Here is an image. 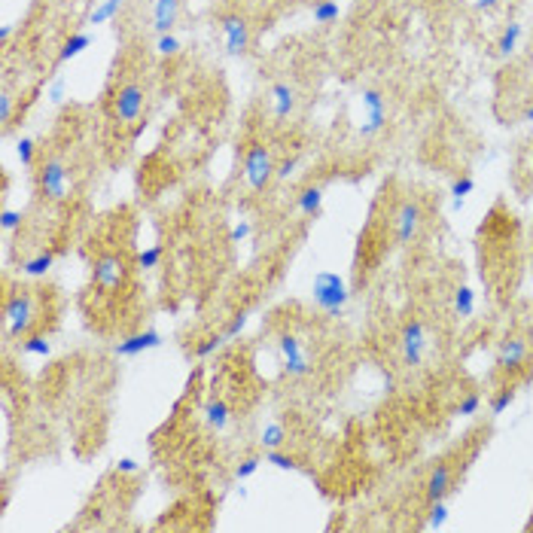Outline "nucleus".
Instances as JSON below:
<instances>
[{"label":"nucleus","mask_w":533,"mask_h":533,"mask_svg":"<svg viewBox=\"0 0 533 533\" xmlns=\"http://www.w3.org/2000/svg\"><path fill=\"white\" fill-rule=\"evenodd\" d=\"M311 296H314L317 311H323L326 317H338L347 305V287L336 272H317L314 283H311Z\"/></svg>","instance_id":"obj_1"},{"label":"nucleus","mask_w":533,"mask_h":533,"mask_svg":"<svg viewBox=\"0 0 533 533\" xmlns=\"http://www.w3.org/2000/svg\"><path fill=\"white\" fill-rule=\"evenodd\" d=\"M3 317H6V332H10L12 338L28 336L34 320H37V302H34V296L28 293V290L12 293L3 305Z\"/></svg>","instance_id":"obj_2"},{"label":"nucleus","mask_w":533,"mask_h":533,"mask_svg":"<svg viewBox=\"0 0 533 533\" xmlns=\"http://www.w3.org/2000/svg\"><path fill=\"white\" fill-rule=\"evenodd\" d=\"M274 159L265 144H250L244 153V180L253 192H262L274 180Z\"/></svg>","instance_id":"obj_3"},{"label":"nucleus","mask_w":533,"mask_h":533,"mask_svg":"<svg viewBox=\"0 0 533 533\" xmlns=\"http://www.w3.org/2000/svg\"><path fill=\"white\" fill-rule=\"evenodd\" d=\"M37 189L43 198H49V202L61 204L67 202L70 195V183H67V168H64L61 159H46L37 171Z\"/></svg>","instance_id":"obj_4"},{"label":"nucleus","mask_w":533,"mask_h":533,"mask_svg":"<svg viewBox=\"0 0 533 533\" xmlns=\"http://www.w3.org/2000/svg\"><path fill=\"white\" fill-rule=\"evenodd\" d=\"M144 104H146V95L138 83H125L116 89L113 95V119L119 125H134L144 113Z\"/></svg>","instance_id":"obj_5"},{"label":"nucleus","mask_w":533,"mask_h":533,"mask_svg":"<svg viewBox=\"0 0 533 533\" xmlns=\"http://www.w3.org/2000/svg\"><path fill=\"white\" fill-rule=\"evenodd\" d=\"M122 281H125V262H122V256L107 253V256H101V259L91 262V287L107 290V293H110V290L122 287Z\"/></svg>","instance_id":"obj_6"},{"label":"nucleus","mask_w":533,"mask_h":533,"mask_svg":"<svg viewBox=\"0 0 533 533\" xmlns=\"http://www.w3.org/2000/svg\"><path fill=\"white\" fill-rule=\"evenodd\" d=\"M277 347H281V353H283V372L290 375V378H305V375H311V360H308V353H305V347H302V341H298L296 336H281V341H277Z\"/></svg>","instance_id":"obj_7"},{"label":"nucleus","mask_w":533,"mask_h":533,"mask_svg":"<svg viewBox=\"0 0 533 533\" xmlns=\"http://www.w3.org/2000/svg\"><path fill=\"white\" fill-rule=\"evenodd\" d=\"M426 353V329L421 320H409L402 326V362L405 366H421Z\"/></svg>","instance_id":"obj_8"},{"label":"nucleus","mask_w":533,"mask_h":533,"mask_svg":"<svg viewBox=\"0 0 533 533\" xmlns=\"http://www.w3.org/2000/svg\"><path fill=\"white\" fill-rule=\"evenodd\" d=\"M155 347H162V332L144 329V332H134V336L122 338L113 347V353H116V357H140V353H146V351H155Z\"/></svg>","instance_id":"obj_9"},{"label":"nucleus","mask_w":533,"mask_h":533,"mask_svg":"<svg viewBox=\"0 0 533 533\" xmlns=\"http://www.w3.org/2000/svg\"><path fill=\"white\" fill-rule=\"evenodd\" d=\"M527 362V341L512 336L506 341H500V351H497V366L503 372H518V369Z\"/></svg>","instance_id":"obj_10"},{"label":"nucleus","mask_w":533,"mask_h":533,"mask_svg":"<svg viewBox=\"0 0 533 533\" xmlns=\"http://www.w3.org/2000/svg\"><path fill=\"white\" fill-rule=\"evenodd\" d=\"M223 37H226V52L229 55H244L250 46V31L241 16H226L223 19Z\"/></svg>","instance_id":"obj_11"},{"label":"nucleus","mask_w":533,"mask_h":533,"mask_svg":"<svg viewBox=\"0 0 533 533\" xmlns=\"http://www.w3.org/2000/svg\"><path fill=\"white\" fill-rule=\"evenodd\" d=\"M417 229H421V208L415 202H402L396 210V241L400 244H411Z\"/></svg>","instance_id":"obj_12"},{"label":"nucleus","mask_w":533,"mask_h":533,"mask_svg":"<svg viewBox=\"0 0 533 533\" xmlns=\"http://www.w3.org/2000/svg\"><path fill=\"white\" fill-rule=\"evenodd\" d=\"M451 490H454V472H451V466H448L445 460H439V464L433 466L430 479H426V500L430 503L445 500Z\"/></svg>","instance_id":"obj_13"},{"label":"nucleus","mask_w":533,"mask_h":533,"mask_svg":"<svg viewBox=\"0 0 533 533\" xmlns=\"http://www.w3.org/2000/svg\"><path fill=\"white\" fill-rule=\"evenodd\" d=\"M180 16V0H153V28L155 34H171Z\"/></svg>","instance_id":"obj_14"},{"label":"nucleus","mask_w":533,"mask_h":533,"mask_svg":"<svg viewBox=\"0 0 533 533\" xmlns=\"http://www.w3.org/2000/svg\"><path fill=\"white\" fill-rule=\"evenodd\" d=\"M272 104H274V119H287L296 110V89L290 83H274L272 85Z\"/></svg>","instance_id":"obj_15"},{"label":"nucleus","mask_w":533,"mask_h":533,"mask_svg":"<svg viewBox=\"0 0 533 533\" xmlns=\"http://www.w3.org/2000/svg\"><path fill=\"white\" fill-rule=\"evenodd\" d=\"M296 208L302 210L308 219L320 217V210H323V189H320V186H305L296 195Z\"/></svg>","instance_id":"obj_16"},{"label":"nucleus","mask_w":533,"mask_h":533,"mask_svg":"<svg viewBox=\"0 0 533 533\" xmlns=\"http://www.w3.org/2000/svg\"><path fill=\"white\" fill-rule=\"evenodd\" d=\"M229 417H232V409L226 400H210L204 405V421H208L210 430H226V426H229Z\"/></svg>","instance_id":"obj_17"},{"label":"nucleus","mask_w":533,"mask_h":533,"mask_svg":"<svg viewBox=\"0 0 533 533\" xmlns=\"http://www.w3.org/2000/svg\"><path fill=\"white\" fill-rule=\"evenodd\" d=\"M52 262H55V253L52 250H40V253L28 256V259L21 262V274H28V277H46V272L52 268Z\"/></svg>","instance_id":"obj_18"},{"label":"nucleus","mask_w":533,"mask_h":533,"mask_svg":"<svg viewBox=\"0 0 533 533\" xmlns=\"http://www.w3.org/2000/svg\"><path fill=\"white\" fill-rule=\"evenodd\" d=\"M89 46H91V37H89V34H83V31L70 34V37L64 40L61 52H58V61H61V64H67V61L80 58V55H83V52H85V49H89Z\"/></svg>","instance_id":"obj_19"},{"label":"nucleus","mask_w":533,"mask_h":533,"mask_svg":"<svg viewBox=\"0 0 533 533\" xmlns=\"http://www.w3.org/2000/svg\"><path fill=\"white\" fill-rule=\"evenodd\" d=\"M122 6H125V0H101V3H98L95 10H91L89 25H104V21L116 19L119 12H122Z\"/></svg>","instance_id":"obj_20"},{"label":"nucleus","mask_w":533,"mask_h":533,"mask_svg":"<svg viewBox=\"0 0 533 533\" xmlns=\"http://www.w3.org/2000/svg\"><path fill=\"white\" fill-rule=\"evenodd\" d=\"M311 16H314L317 25H336L341 16V6H338V0H317Z\"/></svg>","instance_id":"obj_21"},{"label":"nucleus","mask_w":533,"mask_h":533,"mask_svg":"<svg viewBox=\"0 0 533 533\" xmlns=\"http://www.w3.org/2000/svg\"><path fill=\"white\" fill-rule=\"evenodd\" d=\"M287 439L290 436H287V426H283V424H265V426H262V433H259V445L265 448V451L281 448Z\"/></svg>","instance_id":"obj_22"},{"label":"nucleus","mask_w":533,"mask_h":533,"mask_svg":"<svg viewBox=\"0 0 533 533\" xmlns=\"http://www.w3.org/2000/svg\"><path fill=\"white\" fill-rule=\"evenodd\" d=\"M518 40H521V25H518V21H509V28L500 34V43H497V52H500L503 58H509V55L518 49Z\"/></svg>","instance_id":"obj_23"},{"label":"nucleus","mask_w":533,"mask_h":533,"mask_svg":"<svg viewBox=\"0 0 533 533\" xmlns=\"http://www.w3.org/2000/svg\"><path fill=\"white\" fill-rule=\"evenodd\" d=\"M21 353H28V357L46 360L49 353H52V345H49L46 336H25V338H21Z\"/></svg>","instance_id":"obj_24"},{"label":"nucleus","mask_w":533,"mask_h":533,"mask_svg":"<svg viewBox=\"0 0 533 533\" xmlns=\"http://www.w3.org/2000/svg\"><path fill=\"white\" fill-rule=\"evenodd\" d=\"M454 311H457V317H472L475 293L469 287H457V290H454Z\"/></svg>","instance_id":"obj_25"},{"label":"nucleus","mask_w":533,"mask_h":533,"mask_svg":"<svg viewBox=\"0 0 533 533\" xmlns=\"http://www.w3.org/2000/svg\"><path fill=\"white\" fill-rule=\"evenodd\" d=\"M162 256H165V250H162V244L146 247V250H140V253H138V268H144V272H153V268H159V265H162Z\"/></svg>","instance_id":"obj_26"},{"label":"nucleus","mask_w":533,"mask_h":533,"mask_svg":"<svg viewBox=\"0 0 533 533\" xmlns=\"http://www.w3.org/2000/svg\"><path fill=\"white\" fill-rule=\"evenodd\" d=\"M384 125H387V110H372V113H366V122H362L360 134L362 138H372V134H378Z\"/></svg>","instance_id":"obj_27"},{"label":"nucleus","mask_w":533,"mask_h":533,"mask_svg":"<svg viewBox=\"0 0 533 533\" xmlns=\"http://www.w3.org/2000/svg\"><path fill=\"white\" fill-rule=\"evenodd\" d=\"M475 189V180L472 177H457V180L451 183V198H454V208H464V198L469 192Z\"/></svg>","instance_id":"obj_28"},{"label":"nucleus","mask_w":533,"mask_h":533,"mask_svg":"<svg viewBox=\"0 0 533 533\" xmlns=\"http://www.w3.org/2000/svg\"><path fill=\"white\" fill-rule=\"evenodd\" d=\"M445 521H448V506H445V500L430 503V518H426V530L445 527Z\"/></svg>","instance_id":"obj_29"},{"label":"nucleus","mask_w":533,"mask_h":533,"mask_svg":"<svg viewBox=\"0 0 533 533\" xmlns=\"http://www.w3.org/2000/svg\"><path fill=\"white\" fill-rule=\"evenodd\" d=\"M265 464H272V466H277V469H287V472H293V469H298L296 457L283 454L281 448H272V451H265Z\"/></svg>","instance_id":"obj_30"},{"label":"nucleus","mask_w":533,"mask_h":533,"mask_svg":"<svg viewBox=\"0 0 533 533\" xmlns=\"http://www.w3.org/2000/svg\"><path fill=\"white\" fill-rule=\"evenodd\" d=\"M183 49V43L174 37V34H159V43H155V52L162 55V58H171V55H177Z\"/></svg>","instance_id":"obj_31"},{"label":"nucleus","mask_w":533,"mask_h":533,"mask_svg":"<svg viewBox=\"0 0 533 533\" xmlns=\"http://www.w3.org/2000/svg\"><path fill=\"white\" fill-rule=\"evenodd\" d=\"M223 345H226V336H223V332H217V336H208V338H204L202 345L195 347V353H198V357H202V360H208L210 353H217V351H219V347H223Z\"/></svg>","instance_id":"obj_32"},{"label":"nucleus","mask_w":533,"mask_h":533,"mask_svg":"<svg viewBox=\"0 0 533 533\" xmlns=\"http://www.w3.org/2000/svg\"><path fill=\"white\" fill-rule=\"evenodd\" d=\"M512 402H515V387L500 390V393H497L494 400H490V415H503V411H506Z\"/></svg>","instance_id":"obj_33"},{"label":"nucleus","mask_w":533,"mask_h":533,"mask_svg":"<svg viewBox=\"0 0 533 533\" xmlns=\"http://www.w3.org/2000/svg\"><path fill=\"white\" fill-rule=\"evenodd\" d=\"M479 409H481V396H479V393H466L464 400L457 402V415H460V417L479 415Z\"/></svg>","instance_id":"obj_34"},{"label":"nucleus","mask_w":533,"mask_h":533,"mask_svg":"<svg viewBox=\"0 0 533 533\" xmlns=\"http://www.w3.org/2000/svg\"><path fill=\"white\" fill-rule=\"evenodd\" d=\"M34 140L31 138H21L19 144H16V155H19V162H21V168H34Z\"/></svg>","instance_id":"obj_35"},{"label":"nucleus","mask_w":533,"mask_h":533,"mask_svg":"<svg viewBox=\"0 0 533 533\" xmlns=\"http://www.w3.org/2000/svg\"><path fill=\"white\" fill-rule=\"evenodd\" d=\"M362 107H366V113L387 110V101H384V95H381L378 89H362Z\"/></svg>","instance_id":"obj_36"},{"label":"nucleus","mask_w":533,"mask_h":533,"mask_svg":"<svg viewBox=\"0 0 533 533\" xmlns=\"http://www.w3.org/2000/svg\"><path fill=\"white\" fill-rule=\"evenodd\" d=\"M259 464H262L259 457H244V460H241L238 466H235V479H238V481L250 479V475L256 472V469H259Z\"/></svg>","instance_id":"obj_37"},{"label":"nucleus","mask_w":533,"mask_h":533,"mask_svg":"<svg viewBox=\"0 0 533 533\" xmlns=\"http://www.w3.org/2000/svg\"><path fill=\"white\" fill-rule=\"evenodd\" d=\"M21 210H12V208H3V213H0V226H3V232H16L19 226H21Z\"/></svg>","instance_id":"obj_38"},{"label":"nucleus","mask_w":533,"mask_h":533,"mask_svg":"<svg viewBox=\"0 0 533 533\" xmlns=\"http://www.w3.org/2000/svg\"><path fill=\"white\" fill-rule=\"evenodd\" d=\"M64 89H67V83H64V76H55V80L49 83V89H46V98H49V104H61V101H64Z\"/></svg>","instance_id":"obj_39"},{"label":"nucleus","mask_w":533,"mask_h":533,"mask_svg":"<svg viewBox=\"0 0 533 533\" xmlns=\"http://www.w3.org/2000/svg\"><path fill=\"white\" fill-rule=\"evenodd\" d=\"M296 168H298V159H283V162H277V168H274V180H290V177L296 174Z\"/></svg>","instance_id":"obj_40"},{"label":"nucleus","mask_w":533,"mask_h":533,"mask_svg":"<svg viewBox=\"0 0 533 533\" xmlns=\"http://www.w3.org/2000/svg\"><path fill=\"white\" fill-rule=\"evenodd\" d=\"M250 232H253V226L247 223V219H241V223H235V226H232L229 241H232V244H241V241H247V238H250Z\"/></svg>","instance_id":"obj_41"},{"label":"nucleus","mask_w":533,"mask_h":533,"mask_svg":"<svg viewBox=\"0 0 533 533\" xmlns=\"http://www.w3.org/2000/svg\"><path fill=\"white\" fill-rule=\"evenodd\" d=\"M244 326H247V317H244V314H238V317H232V323H229V326H226V332H223V336H226V341H232V338H238V336H241V332H244Z\"/></svg>","instance_id":"obj_42"},{"label":"nucleus","mask_w":533,"mask_h":533,"mask_svg":"<svg viewBox=\"0 0 533 533\" xmlns=\"http://www.w3.org/2000/svg\"><path fill=\"white\" fill-rule=\"evenodd\" d=\"M10 119H12V95L3 91V95H0V122L10 125Z\"/></svg>","instance_id":"obj_43"},{"label":"nucleus","mask_w":533,"mask_h":533,"mask_svg":"<svg viewBox=\"0 0 533 533\" xmlns=\"http://www.w3.org/2000/svg\"><path fill=\"white\" fill-rule=\"evenodd\" d=\"M116 472H119V475H134V472H140V464H138L134 457H119Z\"/></svg>","instance_id":"obj_44"},{"label":"nucleus","mask_w":533,"mask_h":533,"mask_svg":"<svg viewBox=\"0 0 533 533\" xmlns=\"http://www.w3.org/2000/svg\"><path fill=\"white\" fill-rule=\"evenodd\" d=\"M497 3H500V0H475V6H479V10H494Z\"/></svg>","instance_id":"obj_45"},{"label":"nucleus","mask_w":533,"mask_h":533,"mask_svg":"<svg viewBox=\"0 0 533 533\" xmlns=\"http://www.w3.org/2000/svg\"><path fill=\"white\" fill-rule=\"evenodd\" d=\"M10 37H12V28H10V25H3V28H0V40L6 43V40H10Z\"/></svg>","instance_id":"obj_46"},{"label":"nucleus","mask_w":533,"mask_h":533,"mask_svg":"<svg viewBox=\"0 0 533 533\" xmlns=\"http://www.w3.org/2000/svg\"><path fill=\"white\" fill-rule=\"evenodd\" d=\"M524 119H527V122H533V104L527 107V113H524Z\"/></svg>","instance_id":"obj_47"}]
</instances>
